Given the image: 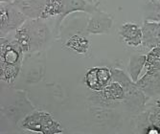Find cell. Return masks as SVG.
Wrapping results in <instances>:
<instances>
[{"label": "cell", "instance_id": "9a60e30c", "mask_svg": "<svg viewBox=\"0 0 160 134\" xmlns=\"http://www.w3.org/2000/svg\"><path fill=\"white\" fill-rule=\"evenodd\" d=\"M1 3H12V0H0Z\"/></svg>", "mask_w": 160, "mask_h": 134}, {"label": "cell", "instance_id": "6da1fadb", "mask_svg": "<svg viewBox=\"0 0 160 134\" xmlns=\"http://www.w3.org/2000/svg\"><path fill=\"white\" fill-rule=\"evenodd\" d=\"M44 19H27L12 36L22 52L29 53L39 50L50 37L49 28Z\"/></svg>", "mask_w": 160, "mask_h": 134}, {"label": "cell", "instance_id": "ba28073f", "mask_svg": "<svg viewBox=\"0 0 160 134\" xmlns=\"http://www.w3.org/2000/svg\"><path fill=\"white\" fill-rule=\"evenodd\" d=\"M46 0H12L28 19H40Z\"/></svg>", "mask_w": 160, "mask_h": 134}, {"label": "cell", "instance_id": "3957f363", "mask_svg": "<svg viewBox=\"0 0 160 134\" xmlns=\"http://www.w3.org/2000/svg\"><path fill=\"white\" fill-rule=\"evenodd\" d=\"M21 126L26 130L40 134H61L63 131L61 124L45 111H36L28 115L24 118Z\"/></svg>", "mask_w": 160, "mask_h": 134}, {"label": "cell", "instance_id": "5bb4252c", "mask_svg": "<svg viewBox=\"0 0 160 134\" xmlns=\"http://www.w3.org/2000/svg\"><path fill=\"white\" fill-rule=\"evenodd\" d=\"M146 58L149 62H160V45L152 48L146 56Z\"/></svg>", "mask_w": 160, "mask_h": 134}, {"label": "cell", "instance_id": "e0dca14e", "mask_svg": "<svg viewBox=\"0 0 160 134\" xmlns=\"http://www.w3.org/2000/svg\"><path fill=\"white\" fill-rule=\"evenodd\" d=\"M86 1H87V2H89L90 4H92V3H93V0H86Z\"/></svg>", "mask_w": 160, "mask_h": 134}, {"label": "cell", "instance_id": "9c48e42d", "mask_svg": "<svg viewBox=\"0 0 160 134\" xmlns=\"http://www.w3.org/2000/svg\"><path fill=\"white\" fill-rule=\"evenodd\" d=\"M143 42L142 44L149 49L160 45V22L145 21L142 26Z\"/></svg>", "mask_w": 160, "mask_h": 134}, {"label": "cell", "instance_id": "4fadbf2b", "mask_svg": "<svg viewBox=\"0 0 160 134\" xmlns=\"http://www.w3.org/2000/svg\"><path fill=\"white\" fill-rule=\"evenodd\" d=\"M102 95L107 100L117 101L125 98L126 92L124 86L118 82H111L104 90H102Z\"/></svg>", "mask_w": 160, "mask_h": 134}, {"label": "cell", "instance_id": "30bf717a", "mask_svg": "<svg viewBox=\"0 0 160 134\" xmlns=\"http://www.w3.org/2000/svg\"><path fill=\"white\" fill-rule=\"evenodd\" d=\"M96 11H98L97 7L87 2L86 0H63V14L58 20L57 27H59L62 20L72 12H84L92 14Z\"/></svg>", "mask_w": 160, "mask_h": 134}, {"label": "cell", "instance_id": "ac0fdd59", "mask_svg": "<svg viewBox=\"0 0 160 134\" xmlns=\"http://www.w3.org/2000/svg\"><path fill=\"white\" fill-rule=\"evenodd\" d=\"M159 1H160V0H159Z\"/></svg>", "mask_w": 160, "mask_h": 134}, {"label": "cell", "instance_id": "277c9868", "mask_svg": "<svg viewBox=\"0 0 160 134\" xmlns=\"http://www.w3.org/2000/svg\"><path fill=\"white\" fill-rule=\"evenodd\" d=\"M28 18L12 3H1L0 5V36L7 37L9 33L16 32Z\"/></svg>", "mask_w": 160, "mask_h": 134}, {"label": "cell", "instance_id": "8992f818", "mask_svg": "<svg viewBox=\"0 0 160 134\" xmlns=\"http://www.w3.org/2000/svg\"><path fill=\"white\" fill-rule=\"evenodd\" d=\"M113 23L110 14L96 11L91 14L86 26V31L92 35H101L108 33Z\"/></svg>", "mask_w": 160, "mask_h": 134}, {"label": "cell", "instance_id": "7a4b0ae2", "mask_svg": "<svg viewBox=\"0 0 160 134\" xmlns=\"http://www.w3.org/2000/svg\"><path fill=\"white\" fill-rule=\"evenodd\" d=\"M24 53L13 37H0V79L12 83L21 69Z\"/></svg>", "mask_w": 160, "mask_h": 134}, {"label": "cell", "instance_id": "5b68a950", "mask_svg": "<svg viewBox=\"0 0 160 134\" xmlns=\"http://www.w3.org/2000/svg\"><path fill=\"white\" fill-rule=\"evenodd\" d=\"M112 72L108 67H93L87 70L84 76L86 86L93 91L101 92L111 82Z\"/></svg>", "mask_w": 160, "mask_h": 134}, {"label": "cell", "instance_id": "52a82bcc", "mask_svg": "<svg viewBox=\"0 0 160 134\" xmlns=\"http://www.w3.org/2000/svg\"><path fill=\"white\" fill-rule=\"evenodd\" d=\"M121 39L130 47H138L142 45L143 42V32L142 27L136 23L125 22L123 23L118 32Z\"/></svg>", "mask_w": 160, "mask_h": 134}, {"label": "cell", "instance_id": "2e32d148", "mask_svg": "<svg viewBox=\"0 0 160 134\" xmlns=\"http://www.w3.org/2000/svg\"><path fill=\"white\" fill-rule=\"evenodd\" d=\"M157 107H158V108L160 109V100H159V101L157 102Z\"/></svg>", "mask_w": 160, "mask_h": 134}, {"label": "cell", "instance_id": "8fae6325", "mask_svg": "<svg viewBox=\"0 0 160 134\" xmlns=\"http://www.w3.org/2000/svg\"><path fill=\"white\" fill-rule=\"evenodd\" d=\"M64 47L78 55H85L90 49V41L81 33L72 35L64 43Z\"/></svg>", "mask_w": 160, "mask_h": 134}, {"label": "cell", "instance_id": "7c38bea8", "mask_svg": "<svg viewBox=\"0 0 160 134\" xmlns=\"http://www.w3.org/2000/svg\"><path fill=\"white\" fill-rule=\"evenodd\" d=\"M62 14L63 0H46L40 19H47L56 17H61Z\"/></svg>", "mask_w": 160, "mask_h": 134}]
</instances>
